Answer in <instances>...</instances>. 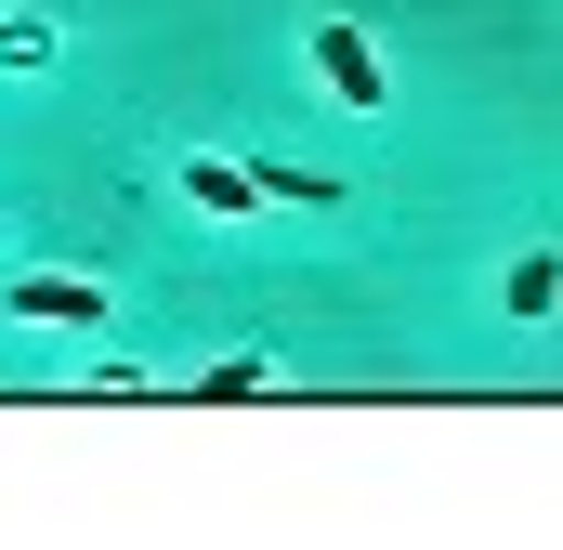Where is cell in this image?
I'll use <instances>...</instances> for the list:
<instances>
[{"label": "cell", "mask_w": 563, "mask_h": 550, "mask_svg": "<svg viewBox=\"0 0 563 550\" xmlns=\"http://www.w3.org/2000/svg\"><path fill=\"white\" fill-rule=\"evenodd\" d=\"M301 53H314V79H328V106H341V119H380V92H394V79H380V40H367L354 13H314V26H301Z\"/></svg>", "instance_id": "cell-1"}, {"label": "cell", "mask_w": 563, "mask_h": 550, "mask_svg": "<svg viewBox=\"0 0 563 550\" xmlns=\"http://www.w3.org/2000/svg\"><path fill=\"white\" fill-rule=\"evenodd\" d=\"M170 184H184L210 223H263V184H250L236 157H170Z\"/></svg>", "instance_id": "cell-2"}, {"label": "cell", "mask_w": 563, "mask_h": 550, "mask_svg": "<svg viewBox=\"0 0 563 550\" xmlns=\"http://www.w3.org/2000/svg\"><path fill=\"white\" fill-rule=\"evenodd\" d=\"M13 315L26 328H106V288L92 275H13Z\"/></svg>", "instance_id": "cell-3"}, {"label": "cell", "mask_w": 563, "mask_h": 550, "mask_svg": "<svg viewBox=\"0 0 563 550\" xmlns=\"http://www.w3.org/2000/svg\"><path fill=\"white\" fill-rule=\"evenodd\" d=\"M250 184H263V210H354V184H341V170H301V157H263V170H250Z\"/></svg>", "instance_id": "cell-4"}, {"label": "cell", "mask_w": 563, "mask_h": 550, "mask_svg": "<svg viewBox=\"0 0 563 550\" xmlns=\"http://www.w3.org/2000/svg\"><path fill=\"white\" fill-rule=\"evenodd\" d=\"M498 301H511V315L538 328V315H551V301H563V263H551V250H525V263H511V288H498Z\"/></svg>", "instance_id": "cell-5"}]
</instances>
